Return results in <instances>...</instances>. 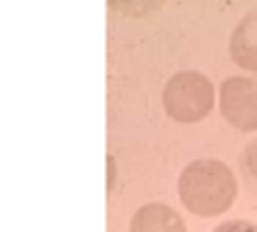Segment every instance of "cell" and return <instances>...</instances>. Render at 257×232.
Wrapping results in <instances>:
<instances>
[{"mask_svg":"<svg viewBox=\"0 0 257 232\" xmlns=\"http://www.w3.org/2000/svg\"><path fill=\"white\" fill-rule=\"evenodd\" d=\"M212 232H257V225L250 223V221H241V218H237V221L221 223V225H216Z\"/></svg>","mask_w":257,"mask_h":232,"instance_id":"8","label":"cell"},{"mask_svg":"<svg viewBox=\"0 0 257 232\" xmlns=\"http://www.w3.org/2000/svg\"><path fill=\"white\" fill-rule=\"evenodd\" d=\"M130 232H187V225L173 207L164 203H148L135 212Z\"/></svg>","mask_w":257,"mask_h":232,"instance_id":"4","label":"cell"},{"mask_svg":"<svg viewBox=\"0 0 257 232\" xmlns=\"http://www.w3.org/2000/svg\"><path fill=\"white\" fill-rule=\"evenodd\" d=\"M239 171H241L246 189L257 198V139H252L243 148L241 157H239Z\"/></svg>","mask_w":257,"mask_h":232,"instance_id":"6","label":"cell"},{"mask_svg":"<svg viewBox=\"0 0 257 232\" xmlns=\"http://www.w3.org/2000/svg\"><path fill=\"white\" fill-rule=\"evenodd\" d=\"M230 57L246 71L257 73V10L246 14L230 34Z\"/></svg>","mask_w":257,"mask_h":232,"instance_id":"5","label":"cell"},{"mask_svg":"<svg viewBox=\"0 0 257 232\" xmlns=\"http://www.w3.org/2000/svg\"><path fill=\"white\" fill-rule=\"evenodd\" d=\"M109 160V189H112V184H114V160L112 157H107Z\"/></svg>","mask_w":257,"mask_h":232,"instance_id":"9","label":"cell"},{"mask_svg":"<svg viewBox=\"0 0 257 232\" xmlns=\"http://www.w3.org/2000/svg\"><path fill=\"white\" fill-rule=\"evenodd\" d=\"M180 200L191 214L212 218L228 212L237 198V180L218 160H196L178 180Z\"/></svg>","mask_w":257,"mask_h":232,"instance_id":"1","label":"cell"},{"mask_svg":"<svg viewBox=\"0 0 257 232\" xmlns=\"http://www.w3.org/2000/svg\"><path fill=\"white\" fill-rule=\"evenodd\" d=\"M160 3L162 0H109V5H112L114 10L123 12V14H127V16H144L151 10L160 7Z\"/></svg>","mask_w":257,"mask_h":232,"instance_id":"7","label":"cell"},{"mask_svg":"<svg viewBox=\"0 0 257 232\" xmlns=\"http://www.w3.org/2000/svg\"><path fill=\"white\" fill-rule=\"evenodd\" d=\"M218 107L232 128L243 132L257 130V80L232 75L218 89Z\"/></svg>","mask_w":257,"mask_h":232,"instance_id":"3","label":"cell"},{"mask_svg":"<svg viewBox=\"0 0 257 232\" xmlns=\"http://www.w3.org/2000/svg\"><path fill=\"white\" fill-rule=\"evenodd\" d=\"M166 114L178 123H198L214 107V84L205 73L180 71L162 93Z\"/></svg>","mask_w":257,"mask_h":232,"instance_id":"2","label":"cell"}]
</instances>
